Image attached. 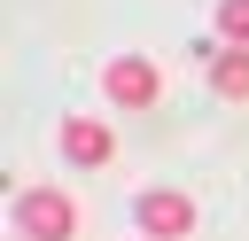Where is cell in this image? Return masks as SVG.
<instances>
[{
	"mask_svg": "<svg viewBox=\"0 0 249 241\" xmlns=\"http://www.w3.org/2000/svg\"><path fill=\"white\" fill-rule=\"evenodd\" d=\"M218 31L226 47H249V0H218Z\"/></svg>",
	"mask_w": 249,
	"mask_h": 241,
	"instance_id": "8992f818",
	"label": "cell"
},
{
	"mask_svg": "<svg viewBox=\"0 0 249 241\" xmlns=\"http://www.w3.org/2000/svg\"><path fill=\"white\" fill-rule=\"evenodd\" d=\"M62 155H70L78 171H101V163L117 155V132H109L101 117H62Z\"/></svg>",
	"mask_w": 249,
	"mask_h": 241,
	"instance_id": "277c9868",
	"label": "cell"
},
{
	"mask_svg": "<svg viewBox=\"0 0 249 241\" xmlns=\"http://www.w3.org/2000/svg\"><path fill=\"white\" fill-rule=\"evenodd\" d=\"M132 218H140L148 241H187V233H195V202H187L179 187H148V194L132 202Z\"/></svg>",
	"mask_w": 249,
	"mask_h": 241,
	"instance_id": "7a4b0ae2",
	"label": "cell"
},
{
	"mask_svg": "<svg viewBox=\"0 0 249 241\" xmlns=\"http://www.w3.org/2000/svg\"><path fill=\"white\" fill-rule=\"evenodd\" d=\"M16 233H23V241H70V233H78L70 194H62V187H31V194H16Z\"/></svg>",
	"mask_w": 249,
	"mask_h": 241,
	"instance_id": "6da1fadb",
	"label": "cell"
},
{
	"mask_svg": "<svg viewBox=\"0 0 249 241\" xmlns=\"http://www.w3.org/2000/svg\"><path fill=\"white\" fill-rule=\"evenodd\" d=\"M101 93H109L117 109H148V101L163 93V70H156L148 54H117V62L101 70Z\"/></svg>",
	"mask_w": 249,
	"mask_h": 241,
	"instance_id": "3957f363",
	"label": "cell"
},
{
	"mask_svg": "<svg viewBox=\"0 0 249 241\" xmlns=\"http://www.w3.org/2000/svg\"><path fill=\"white\" fill-rule=\"evenodd\" d=\"M210 86H218L226 101H249V47H226L218 70H210Z\"/></svg>",
	"mask_w": 249,
	"mask_h": 241,
	"instance_id": "5b68a950",
	"label": "cell"
}]
</instances>
